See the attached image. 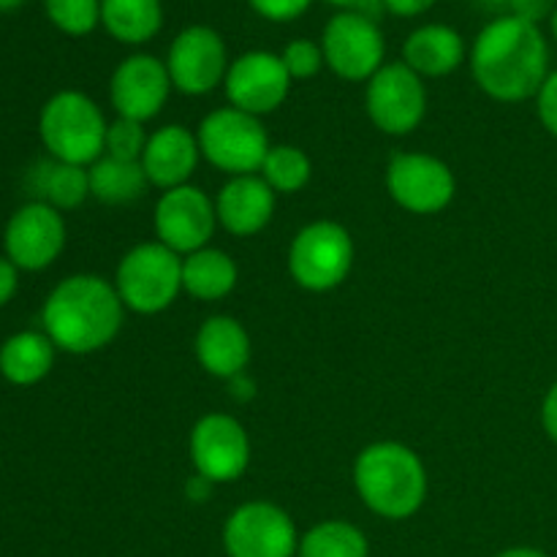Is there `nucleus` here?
<instances>
[{
	"label": "nucleus",
	"mask_w": 557,
	"mask_h": 557,
	"mask_svg": "<svg viewBox=\"0 0 557 557\" xmlns=\"http://www.w3.org/2000/svg\"><path fill=\"white\" fill-rule=\"evenodd\" d=\"M471 74L482 92L500 103L536 98L549 76L547 38L539 25L500 14L479 30L468 52Z\"/></svg>",
	"instance_id": "1"
},
{
	"label": "nucleus",
	"mask_w": 557,
	"mask_h": 557,
	"mask_svg": "<svg viewBox=\"0 0 557 557\" xmlns=\"http://www.w3.org/2000/svg\"><path fill=\"white\" fill-rule=\"evenodd\" d=\"M125 305L114 283L101 275H71L49 292L41 324L58 351L87 357L120 335Z\"/></svg>",
	"instance_id": "2"
},
{
	"label": "nucleus",
	"mask_w": 557,
	"mask_h": 557,
	"mask_svg": "<svg viewBox=\"0 0 557 557\" xmlns=\"http://www.w3.org/2000/svg\"><path fill=\"white\" fill-rule=\"evenodd\" d=\"M354 487L359 500L384 520H408L428 500V468L411 446L379 441L354 460Z\"/></svg>",
	"instance_id": "3"
},
{
	"label": "nucleus",
	"mask_w": 557,
	"mask_h": 557,
	"mask_svg": "<svg viewBox=\"0 0 557 557\" xmlns=\"http://www.w3.org/2000/svg\"><path fill=\"white\" fill-rule=\"evenodd\" d=\"M107 117L90 96L60 90L38 114V136L49 158L74 166H92L107 147Z\"/></svg>",
	"instance_id": "4"
},
{
	"label": "nucleus",
	"mask_w": 557,
	"mask_h": 557,
	"mask_svg": "<svg viewBox=\"0 0 557 557\" xmlns=\"http://www.w3.org/2000/svg\"><path fill=\"white\" fill-rule=\"evenodd\" d=\"M114 288L131 313H163L183 292V256L169 250L158 239L134 245L120 259Z\"/></svg>",
	"instance_id": "5"
},
{
	"label": "nucleus",
	"mask_w": 557,
	"mask_h": 557,
	"mask_svg": "<svg viewBox=\"0 0 557 557\" xmlns=\"http://www.w3.org/2000/svg\"><path fill=\"white\" fill-rule=\"evenodd\" d=\"M196 139L201 158L228 177L259 174L272 147L261 117L234 107H221L207 114L196 128Z\"/></svg>",
	"instance_id": "6"
},
{
	"label": "nucleus",
	"mask_w": 557,
	"mask_h": 557,
	"mask_svg": "<svg viewBox=\"0 0 557 557\" xmlns=\"http://www.w3.org/2000/svg\"><path fill=\"white\" fill-rule=\"evenodd\" d=\"M351 267L354 239L337 221H313L294 234L288 248V272L305 292H332L346 283Z\"/></svg>",
	"instance_id": "7"
},
{
	"label": "nucleus",
	"mask_w": 557,
	"mask_h": 557,
	"mask_svg": "<svg viewBox=\"0 0 557 557\" xmlns=\"http://www.w3.org/2000/svg\"><path fill=\"white\" fill-rule=\"evenodd\" d=\"M299 539L292 515L270 500H248L223 522L226 557H297Z\"/></svg>",
	"instance_id": "8"
},
{
	"label": "nucleus",
	"mask_w": 557,
	"mask_h": 557,
	"mask_svg": "<svg viewBox=\"0 0 557 557\" xmlns=\"http://www.w3.org/2000/svg\"><path fill=\"white\" fill-rule=\"evenodd\" d=\"M364 109L381 134L408 136L422 125L428 114V87L417 71L403 60L384 63L368 82Z\"/></svg>",
	"instance_id": "9"
},
{
	"label": "nucleus",
	"mask_w": 557,
	"mask_h": 557,
	"mask_svg": "<svg viewBox=\"0 0 557 557\" xmlns=\"http://www.w3.org/2000/svg\"><path fill=\"white\" fill-rule=\"evenodd\" d=\"M324 63L346 82H370L386 63V41L379 22L359 11H337L321 36Z\"/></svg>",
	"instance_id": "10"
},
{
	"label": "nucleus",
	"mask_w": 557,
	"mask_h": 557,
	"mask_svg": "<svg viewBox=\"0 0 557 557\" xmlns=\"http://www.w3.org/2000/svg\"><path fill=\"white\" fill-rule=\"evenodd\" d=\"M386 190L411 215H435L455 201L457 180L449 163L430 152H397L386 166Z\"/></svg>",
	"instance_id": "11"
},
{
	"label": "nucleus",
	"mask_w": 557,
	"mask_h": 557,
	"mask_svg": "<svg viewBox=\"0 0 557 557\" xmlns=\"http://www.w3.org/2000/svg\"><path fill=\"white\" fill-rule=\"evenodd\" d=\"M166 71L174 90L183 96H207L226 82L228 52L221 33L207 25H190L177 33L166 54Z\"/></svg>",
	"instance_id": "12"
},
{
	"label": "nucleus",
	"mask_w": 557,
	"mask_h": 557,
	"mask_svg": "<svg viewBox=\"0 0 557 557\" xmlns=\"http://www.w3.org/2000/svg\"><path fill=\"white\" fill-rule=\"evenodd\" d=\"M158 243L166 245L177 256H190L207 248L215 234L218 212L215 199L196 185L163 190L152 215Z\"/></svg>",
	"instance_id": "13"
},
{
	"label": "nucleus",
	"mask_w": 557,
	"mask_h": 557,
	"mask_svg": "<svg viewBox=\"0 0 557 557\" xmlns=\"http://www.w3.org/2000/svg\"><path fill=\"white\" fill-rule=\"evenodd\" d=\"M190 462L212 484L237 482L250 466V438L243 422L228 413H207L190 430Z\"/></svg>",
	"instance_id": "14"
},
{
	"label": "nucleus",
	"mask_w": 557,
	"mask_h": 557,
	"mask_svg": "<svg viewBox=\"0 0 557 557\" xmlns=\"http://www.w3.org/2000/svg\"><path fill=\"white\" fill-rule=\"evenodd\" d=\"M5 259L25 272H41L65 248V221L47 201H27L9 218L3 232Z\"/></svg>",
	"instance_id": "15"
},
{
	"label": "nucleus",
	"mask_w": 557,
	"mask_h": 557,
	"mask_svg": "<svg viewBox=\"0 0 557 557\" xmlns=\"http://www.w3.org/2000/svg\"><path fill=\"white\" fill-rule=\"evenodd\" d=\"M292 82L281 54L253 49V52L239 54L228 65L223 87H226L228 107L261 117V114H270L283 107L288 90H292Z\"/></svg>",
	"instance_id": "16"
},
{
	"label": "nucleus",
	"mask_w": 557,
	"mask_h": 557,
	"mask_svg": "<svg viewBox=\"0 0 557 557\" xmlns=\"http://www.w3.org/2000/svg\"><path fill=\"white\" fill-rule=\"evenodd\" d=\"M172 90L166 63L152 54H128L120 60L109 79V101L117 117L136 120V123L158 117Z\"/></svg>",
	"instance_id": "17"
},
{
	"label": "nucleus",
	"mask_w": 557,
	"mask_h": 557,
	"mask_svg": "<svg viewBox=\"0 0 557 557\" xmlns=\"http://www.w3.org/2000/svg\"><path fill=\"white\" fill-rule=\"evenodd\" d=\"M199 158L201 150L194 131L172 123L152 131L139 163L145 169L147 183L161 190H172L190 183L196 166H199Z\"/></svg>",
	"instance_id": "18"
},
{
	"label": "nucleus",
	"mask_w": 557,
	"mask_h": 557,
	"mask_svg": "<svg viewBox=\"0 0 557 557\" xmlns=\"http://www.w3.org/2000/svg\"><path fill=\"white\" fill-rule=\"evenodd\" d=\"M277 194L264 183L261 174L232 177L215 196L218 223L234 237H253L264 232L275 215Z\"/></svg>",
	"instance_id": "19"
},
{
	"label": "nucleus",
	"mask_w": 557,
	"mask_h": 557,
	"mask_svg": "<svg viewBox=\"0 0 557 557\" xmlns=\"http://www.w3.org/2000/svg\"><path fill=\"white\" fill-rule=\"evenodd\" d=\"M194 354L205 373L232 381L245 373L250 362V335L232 315H210L199 326L194 341Z\"/></svg>",
	"instance_id": "20"
},
{
	"label": "nucleus",
	"mask_w": 557,
	"mask_h": 557,
	"mask_svg": "<svg viewBox=\"0 0 557 557\" xmlns=\"http://www.w3.org/2000/svg\"><path fill=\"white\" fill-rule=\"evenodd\" d=\"M468 58L466 41L460 33L449 25H422L403 41V63L419 76H449L451 71L460 69Z\"/></svg>",
	"instance_id": "21"
},
{
	"label": "nucleus",
	"mask_w": 557,
	"mask_h": 557,
	"mask_svg": "<svg viewBox=\"0 0 557 557\" xmlns=\"http://www.w3.org/2000/svg\"><path fill=\"white\" fill-rule=\"evenodd\" d=\"M54 354L58 348L47 332H16L0 346V375L14 386H33L52 373Z\"/></svg>",
	"instance_id": "22"
},
{
	"label": "nucleus",
	"mask_w": 557,
	"mask_h": 557,
	"mask_svg": "<svg viewBox=\"0 0 557 557\" xmlns=\"http://www.w3.org/2000/svg\"><path fill=\"white\" fill-rule=\"evenodd\" d=\"M237 264L221 248H201L196 253L183 256V292L201 302L226 299L237 286Z\"/></svg>",
	"instance_id": "23"
},
{
	"label": "nucleus",
	"mask_w": 557,
	"mask_h": 557,
	"mask_svg": "<svg viewBox=\"0 0 557 557\" xmlns=\"http://www.w3.org/2000/svg\"><path fill=\"white\" fill-rule=\"evenodd\" d=\"M101 25L114 41L139 47L161 33L163 5L161 0H101Z\"/></svg>",
	"instance_id": "24"
},
{
	"label": "nucleus",
	"mask_w": 557,
	"mask_h": 557,
	"mask_svg": "<svg viewBox=\"0 0 557 557\" xmlns=\"http://www.w3.org/2000/svg\"><path fill=\"white\" fill-rule=\"evenodd\" d=\"M87 174H90V196L101 205H128L139 199L150 185L139 161H120L112 156L98 158L92 166H87Z\"/></svg>",
	"instance_id": "25"
},
{
	"label": "nucleus",
	"mask_w": 557,
	"mask_h": 557,
	"mask_svg": "<svg viewBox=\"0 0 557 557\" xmlns=\"http://www.w3.org/2000/svg\"><path fill=\"white\" fill-rule=\"evenodd\" d=\"M297 557H370V542L346 520H324L299 539Z\"/></svg>",
	"instance_id": "26"
},
{
	"label": "nucleus",
	"mask_w": 557,
	"mask_h": 557,
	"mask_svg": "<svg viewBox=\"0 0 557 557\" xmlns=\"http://www.w3.org/2000/svg\"><path fill=\"white\" fill-rule=\"evenodd\" d=\"M36 190L41 196L38 201H47L54 210H76L90 196V174L87 166L49 161L38 169Z\"/></svg>",
	"instance_id": "27"
},
{
	"label": "nucleus",
	"mask_w": 557,
	"mask_h": 557,
	"mask_svg": "<svg viewBox=\"0 0 557 557\" xmlns=\"http://www.w3.org/2000/svg\"><path fill=\"white\" fill-rule=\"evenodd\" d=\"M259 174L277 196H288L297 194V190H302L305 185L310 183L313 163H310L308 152H305L302 147L272 145L264 163H261Z\"/></svg>",
	"instance_id": "28"
},
{
	"label": "nucleus",
	"mask_w": 557,
	"mask_h": 557,
	"mask_svg": "<svg viewBox=\"0 0 557 557\" xmlns=\"http://www.w3.org/2000/svg\"><path fill=\"white\" fill-rule=\"evenodd\" d=\"M44 9L65 36H87L101 25V0H44Z\"/></svg>",
	"instance_id": "29"
},
{
	"label": "nucleus",
	"mask_w": 557,
	"mask_h": 557,
	"mask_svg": "<svg viewBox=\"0 0 557 557\" xmlns=\"http://www.w3.org/2000/svg\"><path fill=\"white\" fill-rule=\"evenodd\" d=\"M147 139H150V134L145 131V123L117 117L112 120L107 128V147H103V156L120 158V161H141Z\"/></svg>",
	"instance_id": "30"
},
{
	"label": "nucleus",
	"mask_w": 557,
	"mask_h": 557,
	"mask_svg": "<svg viewBox=\"0 0 557 557\" xmlns=\"http://www.w3.org/2000/svg\"><path fill=\"white\" fill-rule=\"evenodd\" d=\"M283 65H286L292 79H313L321 69H324V49L321 44L310 41V38H294L286 44L281 52Z\"/></svg>",
	"instance_id": "31"
},
{
	"label": "nucleus",
	"mask_w": 557,
	"mask_h": 557,
	"mask_svg": "<svg viewBox=\"0 0 557 557\" xmlns=\"http://www.w3.org/2000/svg\"><path fill=\"white\" fill-rule=\"evenodd\" d=\"M250 9L270 22H294L310 9L313 0H248Z\"/></svg>",
	"instance_id": "32"
},
{
	"label": "nucleus",
	"mask_w": 557,
	"mask_h": 557,
	"mask_svg": "<svg viewBox=\"0 0 557 557\" xmlns=\"http://www.w3.org/2000/svg\"><path fill=\"white\" fill-rule=\"evenodd\" d=\"M536 109L544 128L557 136V71H549V76L544 79L542 90L536 96Z\"/></svg>",
	"instance_id": "33"
},
{
	"label": "nucleus",
	"mask_w": 557,
	"mask_h": 557,
	"mask_svg": "<svg viewBox=\"0 0 557 557\" xmlns=\"http://www.w3.org/2000/svg\"><path fill=\"white\" fill-rule=\"evenodd\" d=\"M557 0H509V14L539 25L544 20H553Z\"/></svg>",
	"instance_id": "34"
},
{
	"label": "nucleus",
	"mask_w": 557,
	"mask_h": 557,
	"mask_svg": "<svg viewBox=\"0 0 557 557\" xmlns=\"http://www.w3.org/2000/svg\"><path fill=\"white\" fill-rule=\"evenodd\" d=\"M435 3H438V0H381V5H384L389 14L406 16V20L424 14V11L433 9Z\"/></svg>",
	"instance_id": "35"
},
{
	"label": "nucleus",
	"mask_w": 557,
	"mask_h": 557,
	"mask_svg": "<svg viewBox=\"0 0 557 557\" xmlns=\"http://www.w3.org/2000/svg\"><path fill=\"white\" fill-rule=\"evenodd\" d=\"M16 288H20V270L9 259H0V308L14 299Z\"/></svg>",
	"instance_id": "36"
},
{
	"label": "nucleus",
	"mask_w": 557,
	"mask_h": 557,
	"mask_svg": "<svg viewBox=\"0 0 557 557\" xmlns=\"http://www.w3.org/2000/svg\"><path fill=\"white\" fill-rule=\"evenodd\" d=\"M542 424H544V433L557 444V381L549 386V392L544 395L542 403Z\"/></svg>",
	"instance_id": "37"
},
{
	"label": "nucleus",
	"mask_w": 557,
	"mask_h": 557,
	"mask_svg": "<svg viewBox=\"0 0 557 557\" xmlns=\"http://www.w3.org/2000/svg\"><path fill=\"white\" fill-rule=\"evenodd\" d=\"M212 487H215V484H212L210 479H205L196 473V476H190L188 484H185V495H188L190 500H196V504H205V500L210 498Z\"/></svg>",
	"instance_id": "38"
},
{
	"label": "nucleus",
	"mask_w": 557,
	"mask_h": 557,
	"mask_svg": "<svg viewBox=\"0 0 557 557\" xmlns=\"http://www.w3.org/2000/svg\"><path fill=\"white\" fill-rule=\"evenodd\" d=\"M330 5H337L341 11H359V14H370V9L381 5V0H326Z\"/></svg>",
	"instance_id": "39"
},
{
	"label": "nucleus",
	"mask_w": 557,
	"mask_h": 557,
	"mask_svg": "<svg viewBox=\"0 0 557 557\" xmlns=\"http://www.w3.org/2000/svg\"><path fill=\"white\" fill-rule=\"evenodd\" d=\"M495 557H549V555L542 553V549H536V547H509Z\"/></svg>",
	"instance_id": "40"
},
{
	"label": "nucleus",
	"mask_w": 557,
	"mask_h": 557,
	"mask_svg": "<svg viewBox=\"0 0 557 557\" xmlns=\"http://www.w3.org/2000/svg\"><path fill=\"white\" fill-rule=\"evenodd\" d=\"M471 3L479 5L482 11H490V14H498V11L509 9V0H471Z\"/></svg>",
	"instance_id": "41"
},
{
	"label": "nucleus",
	"mask_w": 557,
	"mask_h": 557,
	"mask_svg": "<svg viewBox=\"0 0 557 557\" xmlns=\"http://www.w3.org/2000/svg\"><path fill=\"white\" fill-rule=\"evenodd\" d=\"M22 3H25V0H0V11H14L20 9Z\"/></svg>",
	"instance_id": "42"
},
{
	"label": "nucleus",
	"mask_w": 557,
	"mask_h": 557,
	"mask_svg": "<svg viewBox=\"0 0 557 557\" xmlns=\"http://www.w3.org/2000/svg\"><path fill=\"white\" fill-rule=\"evenodd\" d=\"M549 22H553V36H555V41H557V9H555L553 20H549Z\"/></svg>",
	"instance_id": "43"
}]
</instances>
